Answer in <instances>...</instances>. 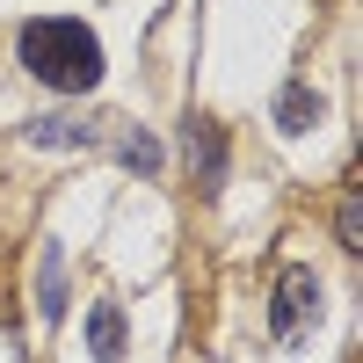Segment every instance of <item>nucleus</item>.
I'll list each match as a JSON object with an SVG mask.
<instances>
[{"instance_id":"1","label":"nucleus","mask_w":363,"mask_h":363,"mask_svg":"<svg viewBox=\"0 0 363 363\" xmlns=\"http://www.w3.org/2000/svg\"><path fill=\"white\" fill-rule=\"evenodd\" d=\"M22 66L44 87H58V95H87L102 80V44H95V29L44 15V22H22Z\"/></svg>"},{"instance_id":"2","label":"nucleus","mask_w":363,"mask_h":363,"mask_svg":"<svg viewBox=\"0 0 363 363\" xmlns=\"http://www.w3.org/2000/svg\"><path fill=\"white\" fill-rule=\"evenodd\" d=\"M313 320H320V277L313 269H284V284H277V342H298Z\"/></svg>"},{"instance_id":"3","label":"nucleus","mask_w":363,"mask_h":363,"mask_svg":"<svg viewBox=\"0 0 363 363\" xmlns=\"http://www.w3.org/2000/svg\"><path fill=\"white\" fill-rule=\"evenodd\" d=\"M87 342H95V363H124V313H116L109 298L87 313Z\"/></svg>"},{"instance_id":"4","label":"nucleus","mask_w":363,"mask_h":363,"mask_svg":"<svg viewBox=\"0 0 363 363\" xmlns=\"http://www.w3.org/2000/svg\"><path fill=\"white\" fill-rule=\"evenodd\" d=\"M320 124V95H313V87H284V102H277V131H313Z\"/></svg>"},{"instance_id":"5","label":"nucleus","mask_w":363,"mask_h":363,"mask_svg":"<svg viewBox=\"0 0 363 363\" xmlns=\"http://www.w3.org/2000/svg\"><path fill=\"white\" fill-rule=\"evenodd\" d=\"M189 153L203 160V182H218V174H225V145H218V131H211L203 116H196V124H189Z\"/></svg>"},{"instance_id":"6","label":"nucleus","mask_w":363,"mask_h":363,"mask_svg":"<svg viewBox=\"0 0 363 363\" xmlns=\"http://www.w3.org/2000/svg\"><path fill=\"white\" fill-rule=\"evenodd\" d=\"M37 306H44V320H58V313H66V277H58V247L44 255V298H37Z\"/></svg>"},{"instance_id":"7","label":"nucleus","mask_w":363,"mask_h":363,"mask_svg":"<svg viewBox=\"0 0 363 363\" xmlns=\"http://www.w3.org/2000/svg\"><path fill=\"white\" fill-rule=\"evenodd\" d=\"M342 247H349V255L363 247V196H349V203H342Z\"/></svg>"}]
</instances>
